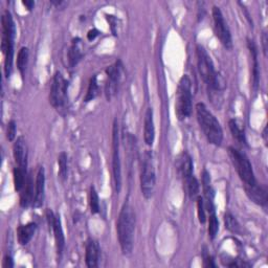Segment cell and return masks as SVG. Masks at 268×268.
Segmentation results:
<instances>
[{
  "label": "cell",
  "mask_w": 268,
  "mask_h": 268,
  "mask_svg": "<svg viewBox=\"0 0 268 268\" xmlns=\"http://www.w3.org/2000/svg\"><path fill=\"white\" fill-rule=\"evenodd\" d=\"M136 213L128 200L123 205L118 222L117 233L119 243L123 255L129 256L132 254L134 247V236H136Z\"/></svg>",
  "instance_id": "obj_1"
},
{
  "label": "cell",
  "mask_w": 268,
  "mask_h": 268,
  "mask_svg": "<svg viewBox=\"0 0 268 268\" xmlns=\"http://www.w3.org/2000/svg\"><path fill=\"white\" fill-rule=\"evenodd\" d=\"M197 66L200 77L208 85L209 89L216 93L225 91L227 83L223 77L216 72L210 55L203 46H197Z\"/></svg>",
  "instance_id": "obj_2"
},
{
  "label": "cell",
  "mask_w": 268,
  "mask_h": 268,
  "mask_svg": "<svg viewBox=\"0 0 268 268\" xmlns=\"http://www.w3.org/2000/svg\"><path fill=\"white\" fill-rule=\"evenodd\" d=\"M196 116L208 142L212 145L220 146L223 140V131L216 117L204 103L196 104Z\"/></svg>",
  "instance_id": "obj_3"
},
{
  "label": "cell",
  "mask_w": 268,
  "mask_h": 268,
  "mask_svg": "<svg viewBox=\"0 0 268 268\" xmlns=\"http://www.w3.org/2000/svg\"><path fill=\"white\" fill-rule=\"evenodd\" d=\"M3 42L2 51L5 55V74L9 78L13 70V58H14V39L16 34V28L13 20V16L10 11H6L3 19Z\"/></svg>",
  "instance_id": "obj_4"
},
{
  "label": "cell",
  "mask_w": 268,
  "mask_h": 268,
  "mask_svg": "<svg viewBox=\"0 0 268 268\" xmlns=\"http://www.w3.org/2000/svg\"><path fill=\"white\" fill-rule=\"evenodd\" d=\"M192 82L188 75H184L178 83L175 99V114L180 121H185L192 115Z\"/></svg>",
  "instance_id": "obj_5"
},
{
  "label": "cell",
  "mask_w": 268,
  "mask_h": 268,
  "mask_svg": "<svg viewBox=\"0 0 268 268\" xmlns=\"http://www.w3.org/2000/svg\"><path fill=\"white\" fill-rule=\"evenodd\" d=\"M229 155L240 180L244 183V188L257 185L254 169L247 154L235 147H229Z\"/></svg>",
  "instance_id": "obj_6"
},
{
  "label": "cell",
  "mask_w": 268,
  "mask_h": 268,
  "mask_svg": "<svg viewBox=\"0 0 268 268\" xmlns=\"http://www.w3.org/2000/svg\"><path fill=\"white\" fill-rule=\"evenodd\" d=\"M156 185V172L153 152L147 150L144 153L141 169V189L146 199L152 198Z\"/></svg>",
  "instance_id": "obj_7"
},
{
  "label": "cell",
  "mask_w": 268,
  "mask_h": 268,
  "mask_svg": "<svg viewBox=\"0 0 268 268\" xmlns=\"http://www.w3.org/2000/svg\"><path fill=\"white\" fill-rule=\"evenodd\" d=\"M107 82L105 85V96L108 101H111L117 95L121 82L124 77V65L121 60L106 69Z\"/></svg>",
  "instance_id": "obj_8"
},
{
  "label": "cell",
  "mask_w": 268,
  "mask_h": 268,
  "mask_svg": "<svg viewBox=\"0 0 268 268\" xmlns=\"http://www.w3.org/2000/svg\"><path fill=\"white\" fill-rule=\"evenodd\" d=\"M67 91H69V81L64 76L57 72L54 75L51 93H50V103L54 108H63L67 102Z\"/></svg>",
  "instance_id": "obj_9"
},
{
  "label": "cell",
  "mask_w": 268,
  "mask_h": 268,
  "mask_svg": "<svg viewBox=\"0 0 268 268\" xmlns=\"http://www.w3.org/2000/svg\"><path fill=\"white\" fill-rule=\"evenodd\" d=\"M113 173L116 192L119 194L122 189V166L120 156V130L118 120H115L113 127Z\"/></svg>",
  "instance_id": "obj_10"
},
{
  "label": "cell",
  "mask_w": 268,
  "mask_h": 268,
  "mask_svg": "<svg viewBox=\"0 0 268 268\" xmlns=\"http://www.w3.org/2000/svg\"><path fill=\"white\" fill-rule=\"evenodd\" d=\"M212 14H213V21H214V31L217 38L227 50H232L233 49L232 34L225 17H223L221 10L215 6L213 7Z\"/></svg>",
  "instance_id": "obj_11"
},
{
  "label": "cell",
  "mask_w": 268,
  "mask_h": 268,
  "mask_svg": "<svg viewBox=\"0 0 268 268\" xmlns=\"http://www.w3.org/2000/svg\"><path fill=\"white\" fill-rule=\"evenodd\" d=\"M47 219L49 221V226L52 229L54 236H55V241H56V249H57V255L59 259H61L63 255V251L65 248V237L62 229V223L59 215H55L52 210L47 211Z\"/></svg>",
  "instance_id": "obj_12"
},
{
  "label": "cell",
  "mask_w": 268,
  "mask_h": 268,
  "mask_svg": "<svg viewBox=\"0 0 268 268\" xmlns=\"http://www.w3.org/2000/svg\"><path fill=\"white\" fill-rule=\"evenodd\" d=\"M14 160L17 167L26 169L28 167V147L24 137H19L14 143L13 146Z\"/></svg>",
  "instance_id": "obj_13"
},
{
  "label": "cell",
  "mask_w": 268,
  "mask_h": 268,
  "mask_svg": "<svg viewBox=\"0 0 268 268\" xmlns=\"http://www.w3.org/2000/svg\"><path fill=\"white\" fill-rule=\"evenodd\" d=\"M44 197H46V170L43 167H40L36 177L35 185V199H34V208L42 207L44 203Z\"/></svg>",
  "instance_id": "obj_14"
},
{
  "label": "cell",
  "mask_w": 268,
  "mask_h": 268,
  "mask_svg": "<svg viewBox=\"0 0 268 268\" xmlns=\"http://www.w3.org/2000/svg\"><path fill=\"white\" fill-rule=\"evenodd\" d=\"M248 48L251 54V58L253 61L252 64V76H253V89L254 92H257L260 83V67L258 61V48L254 40L248 38Z\"/></svg>",
  "instance_id": "obj_15"
},
{
  "label": "cell",
  "mask_w": 268,
  "mask_h": 268,
  "mask_svg": "<svg viewBox=\"0 0 268 268\" xmlns=\"http://www.w3.org/2000/svg\"><path fill=\"white\" fill-rule=\"evenodd\" d=\"M100 259V245L98 241L91 239L88 240L86 244V252H85V262L87 267L95 268L99 265Z\"/></svg>",
  "instance_id": "obj_16"
},
{
  "label": "cell",
  "mask_w": 268,
  "mask_h": 268,
  "mask_svg": "<svg viewBox=\"0 0 268 268\" xmlns=\"http://www.w3.org/2000/svg\"><path fill=\"white\" fill-rule=\"evenodd\" d=\"M193 161L191 155L188 152H183L180 156H178L177 160V170L180 173L181 177L183 178V181L187 180L188 177L193 175Z\"/></svg>",
  "instance_id": "obj_17"
},
{
  "label": "cell",
  "mask_w": 268,
  "mask_h": 268,
  "mask_svg": "<svg viewBox=\"0 0 268 268\" xmlns=\"http://www.w3.org/2000/svg\"><path fill=\"white\" fill-rule=\"evenodd\" d=\"M155 140V126L153 119V110L148 108L145 114L144 120V141L146 145L152 146Z\"/></svg>",
  "instance_id": "obj_18"
},
{
  "label": "cell",
  "mask_w": 268,
  "mask_h": 268,
  "mask_svg": "<svg viewBox=\"0 0 268 268\" xmlns=\"http://www.w3.org/2000/svg\"><path fill=\"white\" fill-rule=\"evenodd\" d=\"M247 195L250 197V199L253 203L265 207L267 205V190L265 187L260 186L259 184L253 186V187H248L244 188Z\"/></svg>",
  "instance_id": "obj_19"
},
{
  "label": "cell",
  "mask_w": 268,
  "mask_h": 268,
  "mask_svg": "<svg viewBox=\"0 0 268 268\" xmlns=\"http://www.w3.org/2000/svg\"><path fill=\"white\" fill-rule=\"evenodd\" d=\"M37 231V225L35 222H30L28 225L20 226L17 229V238L18 242L21 245H27L30 243Z\"/></svg>",
  "instance_id": "obj_20"
},
{
  "label": "cell",
  "mask_w": 268,
  "mask_h": 268,
  "mask_svg": "<svg viewBox=\"0 0 268 268\" xmlns=\"http://www.w3.org/2000/svg\"><path fill=\"white\" fill-rule=\"evenodd\" d=\"M34 193L35 192H34L33 178L31 175H29L26 186L24 188V191H22L21 196H20V206L22 208H29L31 205L34 204V199H35Z\"/></svg>",
  "instance_id": "obj_21"
},
{
  "label": "cell",
  "mask_w": 268,
  "mask_h": 268,
  "mask_svg": "<svg viewBox=\"0 0 268 268\" xmlns=\"http://www.w3.org/2000/svg\"><path fill=\"white\" fill-rule=\"evenodd\" d=\"M83 48H82V41L80 38H76L72 42V47L69 51V62L70 66H76L83 57Z\"/></svg>",
  "instance_id": "obj_22"
},
{
  "label": "cell",
  "mask_w": 268,
  "mask_h": 268,
  "mask_svg": "<svg viewBox=\"0 0 268 268\" xmlns=\"http://www.w3.org/2000/svg\"><path fill=\"white\" fill-rule=\"evenodd\" d=\"M229 127L230 130L233 134V138L242 146L248 147V140H247V136H245V131L244 128H242V126L238 123L237 120L232 119L229 122Z\"/></svg>",
  "instance_id": "obj_23"
},
{
  "label": "cell",
  "mask_w": 268,
  "mask_h": 268,
  "mask_svg": "<svg viewBox=\"0 0 268 268\" xmlns=\"http://www.w3.org/2000/svg\"><path fill=\"white\" fill-rule=\"evenodd\" d=\"M13 178H14V188L16 192H20L24 190L27 183V170L20 167H15L13 170Z\"/></svg>",
  "instance_id": "obj_24"
},
{
  "label": "cell",
  "mask_w": 268,
  "mask_h": 268,
  "mask_svg": "<svg viewBox=\"0 0 268 268\" xmlns=\"http://www.w3.org/2000/svg\"><path fill=\"white\" fill-rule=\"evenodd\" d=\"M29 57H30L29 49L26 48V47L21 48L20 51L18 52V55H17L16 64H17V69H18L22 78L25 77V74H26V70L28 67V63H29Z\"/></svg>",
  "instance_id": "obj_25"
},
{
  "label": "cell",
  "mask_w": 268,
  "mask_h": 268,
  "mask_svg": "<svg viewBox=\"0 0 268 268\" xmlns=\"http://www.w3.org/2000/svg\"><path fill=\"white\" fill-rule=\"evenodd\" d=\"M184 185L186 187V191H187L188 195L190 196V198L198 197L199 183H198L197 178L194 175H192V176L188 177L187 180H185L184 181Z\"/></svg>",
  "instance_id": "obj_26"
},
{
  "label": "cell",
  "mask_w": 268,
  "mask_h": 268,
  "mask_svg": "<svg viewBox=\"0 0 268 268\" xmlns=\"http://www.w3.org/2000/svg\"><path fill=\"white\" fill-rule=\"evenodd\" d=\"M99 95V84H98V78L97 76H94L91 81H89V85H88V89H87V93L86 96L84 98V101L86 103L88 102H92L94 101Z\"/></svg>",
  "instance_id": "obj_27"
},
{
  "label": "cell",
  "mask_w": 268,
  "mask_h": 268,
  "mask_svg": "<svg viewBox=\"0 0 268 268\" xmlns=\"http://www.w3.org/2000/svg\"><path fill=\"white\" fill-rule=\"evenodd\" d=\"M225 225H226V229L229 230L230 232H232L234 234H240L241 233L240 223L238 222L236 217L234 215H232L231 213H227L225 215Z\"/></svg>",
  "instance_id": "obj_28"
},
{
  "label": "cell",
  "mask_w": 268,
  "mask_h": 268,
  "mask_svg": "<svg viewBox=\"0 0 268 268\" xmlns=\"http://www.w3.org/2000/svg\"><path fill=\"white\" fill-rule=\"evenodd\" d=\"M89 208H91L92 214H98L100 212V199L94 186L89 190Z\"/></svg>",
  "instance_id": "obj_29"
},
{
  "label": "cell",
  "mask_w": 268,
  "mask_h": 268,
  "mask_svg": "<svg viewBox=\"0 0 268 268\" xmlns=\"http://www.w3.org/2000/svg\"><path fill=\"white\" fill-rule=\"evenodd\" d=\"M58 165H59V171L58 175L61 181H65L67 178V172H69V168H67V154L65 152H61L58 156Z\"/></svg>",
  "instance_id": "obj_30"
},
{
  "label": "cell",
  "mask_w": 268,
  "mask_h": 268,
  "mask_svg": "<svg viewBox=\"0 0 268 268\" xmlns=\"http://www.w3.org/2000/svg\"><path fill=\"white\" fill-rule=\"evenodd\" d=\"M209 237L214 240L219 232V221L218 218L216 216V212H212L210 213V217H209Z\"/></svg>",
  "instance_id": "obj_31"
},
{
  "label": "cell",
  "mask_w": 268,
  "mask_h": 268,
  "mask_svg": "<svg viewBox=\"0 0 268 268\" xmlns=\"http://www.w3.org/2000/svg\"><path fill=\"white\" fill-rule=\"evenodd\" d=\"M197 213H198V219L200 223H206L207 221V215H206V205H205V199L198 196L197 197Z\"/></svg>",
  "instance_id": "obj_32"
},
{
  "label": "cell",
  "mask_w": 268,
  "mask_h": 268,
  "mask_svg": "<svg viewBox=\"0 0 268 268\" xmlns=\"http://www.w3.org/2000/svg\"><path fill=\"white\" fill-rule=\"evenodd\" d=\"M16 133H17V125L14 120L10 121L8 124L7 129V138L10 142H13L16 139Z\"/></svg>",
  "instance_id": "obj_33"
},
{
  "label": "cell",
  "mask_w": 268,
  "mask_h": 268,
  "mask_svg": "<svg viewBox=\"0 0 268 268\" xmlns=\"http://www.w3.org/2000/svg\"><path fill=\"white\" fill-rule=\"evenodd\" d=\"M106 18L108 20V22L110 24V28H111V32H113V34L115 36L118 35V31H117V28H118V18L113 16V15H106Z\"/></svg>",
  "instance_id": "obj_34"
},
{
  "label": "cell",
  "mask_w": 268,
  "mask_h": 268,
  "mask_svg": "<svg viewBox=\"0 0 268 268\" xmlns=\"http://www.w3.org/2000/svg\"><path fill=\"white\" fill-rule=\"evenodd\" d=\"M204 265L206 267H216V264L214 262L213 258L209 254H207L206 252L204 253Z\"/></svg>",
  "instance_id": "obj_35"
},
{
  "label": "cell",
  "mask_w": 268,
  "mask_h": 268,
  "mask_svg": "<svg viewBox=\"0 0 268 268\" xmlns=\"http://www.w3.org/2000/svg\"><path fill=\"white\" fill-rule=\"evenodd\" d=\"M99 34H100V32H99L97 29H93V30H91V31L88 32V34H87V39H88L89 41H93V40H95V39L99 36Z\"/></svg>",
  "instance_id": "obj_36"
},
{
  "label": "cell",
  "mask_w": 268,
  "mask_h": 268,
  "mask_svg": "<svg viewBox=\"0 0 268 268\" xmlns=\"http://www.w3.org/2000/svg\"><path fill=\"white\" fill-rule=\"evenodd\" d=\"M267 42H268L267 34L264 32L263 35H262V48H263V53H264L265 57L267 56Z\"/></svg>",
  "instance_id": "obj_37"
},
{
  "label": "cell",
  "mask_w": 268,
  "mask_h": 268,
  "mask_svg": "<svg viewBox=\"0 0 268 268\" xmlns=\"http://www.w3.org/2000/svg\"><path fill=\"white\" fill-rule=\"evenodd\" d=\"M3 266L6 267V268H11V267L14 266V262H13V259H12L11 256H6V257H5Z\"/></svg>",
  "instance_id": "obj_38"
},
{
  "label": "cell",
  "mask_w": 268,
  "mask_h": 268,
  "mask_svg": "<svg viewBox=\"0 0 268 268\" xmlns=\"http://www.w3.org/2000/svg\"><path fill=\"white\" fill-rule=\"evenodd\" d=\"M22 5H24L25 7H27L28 10H32L35 6V3L33 2V0H26V2H22Z\"/></svg>",
  "instance_id": "obj_39"
},
{
  "label": "cell",
  "mask_w": 268,
  "mask_h": 268,
  "mask_svg": "<svg viewBox=\"0 0 268 268\" xmlns=\"http://www.w3.org/2000/svg\"><path fill=\"white\" fill-rule=\"evenodd\" d=\"M266 131H267V127H265V129H264V131H263V138H264V141H265V142H267V139H266L267 133H266Z\"/></svg>",
  "instance_id": "obj_40"
}]
</instances>
